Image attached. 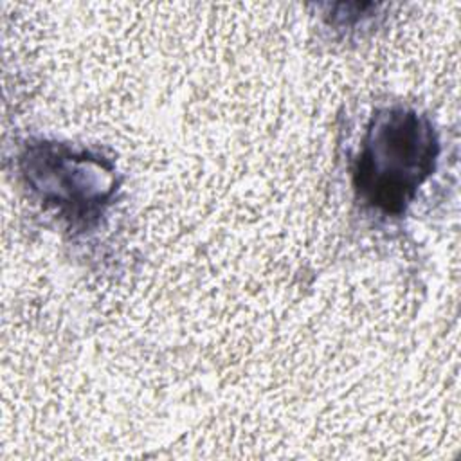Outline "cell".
<instances>
[{"instance_id": "cell-1", "label": "cell", "mask_w": 461, "mask_h": 461, "mask_svg": "<svg viewBox=\"0 0 461 461\" xmlns=\"http://www.w3.org/2000/svg\"><path fill=\"white\" fill-rule=\"evenodd\" d=\"M438 140L430 122L407 108L378 112L366 133L355 187L373 207L402 212L432 173Z\"/></svg>"}, {"instance_id": "cell-2", "label": "cell", "mask_w": 461, "mask_h": 461, "mask_svg": "<svg viewBox=\"0 0 461 461\" xmlns=\"http://www.w3.org/2000/svg\"><path fill=\"white\" fill-rule=\"evenodd\" d=\"M27 176L41 198L59 205L77 221L94 218L113 191L112 171L88 155H74L61 146H40L27 158Z\"/></svg>"}]
</instances>
